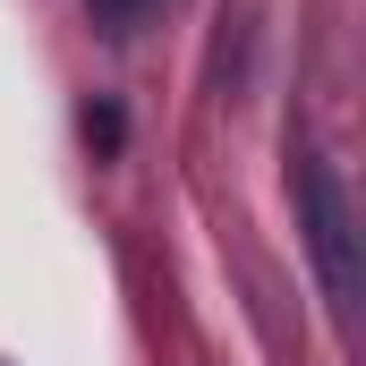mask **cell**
I'll return each instance as SVG.
<instances>
[{"label": "cell", "mask_w": 366, "mask_h": 366, "mask_svg": "<svg viewBox=\"0 0 366 366\" xmlns=\"http://www.w3.org/2000/svg\"><path fill=\"white\" fill-rule=\"evenodd\" d=\"M94 17H102V34H137L154 17V0H94Z\"/></svg>", "instance_id": "7a4b0ae2"}, {"label": "cell", "mask_w": 366, "mask_h": 366, "mask_svg": "<svg viewBox=\"0 0 366 366\" xmlns=\"http://www.w3.org/2000/svg\"><path fill=\"white\" fill-rule=\"evenodd\" d=\"M298 230L315 247V273L332 290V307L350 315L358 307V222H350V196L332 179V162H315V154H298Z\"/></svg>", "instance_id": "6da1fadb"}, {"label": "cell", "mask_w": 366, "mask_h": 366, "mask_svg": "<svg viewBox=\"0 0 366 366\" xmlns=\"http://www.w3.org/2000/svg\"><path fill=\"white\" fill-rule=\"evenodd\" d=\"M86 137L94 145H119V111L111 102H86Z\"/></svg>", "instance_id": "3957f363"}]
</instances>
